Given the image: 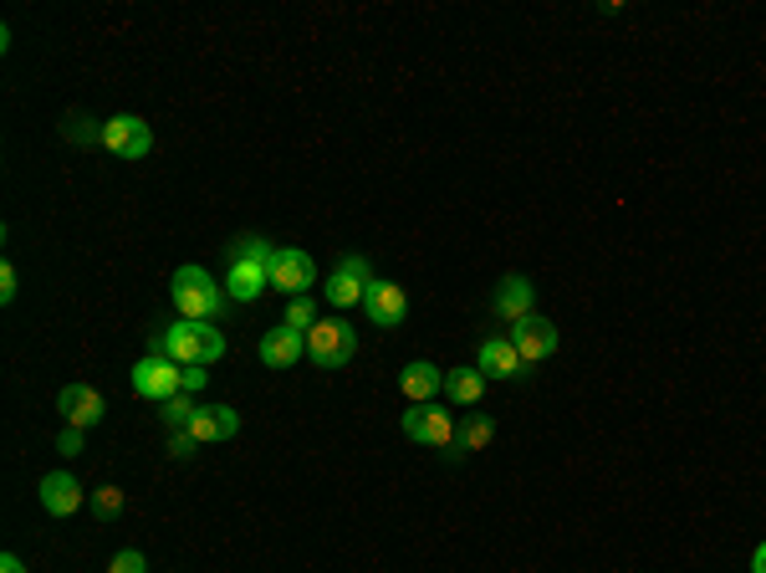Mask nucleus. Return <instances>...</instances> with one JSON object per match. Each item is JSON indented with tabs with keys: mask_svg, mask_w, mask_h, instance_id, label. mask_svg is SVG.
Returning a JSON list of instances; mask_svg holds the SVG:
<instances>
[{
	"mask_svg": "<svg viewBox=\"0 0 766 573\" xmlns=\"http://www.w3.org/2000/svg\"><path fill=\"white\" fill-rule=\"evenodd\" d=\"M531 297H537V287H531V277H521V272H511V277H501V287H496V297H490V313L501 323H521L531 318Z\"/></svg>",
	"mask_w": 766,
	"mask_h": 573,
	"instance_id": "14",
	"label": "nucleus"
},
{
	"mask_svg": "<svg viewBox=\"0 0 766 573\" xmlns=\"http://www.w3.org/2000/svg\"><path fill=\"white\" fill-rule=\"evenodd\" d=\"M107 573H148V563H144V553H138V548H123V553H113Z\"/></svg>",
	"mask_w": 766,
	"mask_h": 573,
	"instance_id": "25",
	"label": "nucleus"
},
{
	"mask_svg": "<svg viewBox=\"0 0 766 573\" xmlns=\"http://www.w3.org/2000/svg\"><path fill=\"white\" fill-rule=\"evenodd\" d=\"M363 313H369L373 328H398V323L410 318V297L398 282H373L369 297H363Z\"/></svg>",
	"mask_w": 766,
	"mask_h": 573,
	"instance_id": "12",
	"label": "nucleus"
},
{
	"mask_svg": "<svg viewBox=\"0 0 766 573\" xmlns=\"http://www.w3.org/2000/svg\"><path fill=\"white\" fill-rule=\"evenodd\" d=\"M185 430L199 440V446H215V440H236V436H240V415L230 410V405H205V410H195V420H189Z\"/></svg>",
	"mask_w": 766,
	"mask_h": 573,
	"instance_id": "16",
	"label": "nucleus"
},
{
	"mask_svg": "<svg viewBox=\"0 0 766 573\" xmlns=\"http://www.w3.org/2000/svg\"><path fill=\"white\" fill-rule=\"evenodd\" d=\"M373 267H369V256H343L338 267H332V277H328V303L332 307H353V303H363L369 297V287H373Z\"/></svg>",
	"mask_w": 766,
	"mask_h": 573,
	"instance_id": "9",
	"label": "nucleus"
},
{
	"mask_svg": "<svg viewBox=\"0 0 766 573\" xmlns=\"http://www.w3.org/2000/svg\"><path fill=\"white\" fill-rule=\"evenodd\" d=\"M195 410H199V405L195 400H189V395H174V400H164V426H169V430H185L189 426V420H195Z\"/></svg>",
	"mask_w": 766,
	"mask_h": 573,
	"instance_id": "22",
	"label": "nucleus"
},
{
	"mask_svg": "<svg viewBox=\"0 0 766 573\" xmlns=\"http://www.w3.org/2000/svg\"><path fill=\"white\" fill-rule=\"evenodd\" d=\"M302 354H307V334H297V328H287V323H277V328L261 338V364L266 369H291Z\"/></svg>",
	"mask_w": 766,
	"mask_h": 573,
	"instance_id": "18",
	"label": "nucleus"
},
{
	"mask_svg": "<svg viewBox=\"0 0 766 573\" xmlns=\"http://www.w3.org/2000/svg\"><path fill=\"white\" fill-rule=\"evenodd\" d=\"M287 328H297V334H312V328H318V307L307 303V297H291V307H287Z\"/></svg>",
	"mask_w": 766,
	"mask_h": 573,
	"instance_id": "23",
	"label": "nucleus"
},
{
	"mask_svg": "<svg viewBox=\"0 0 766 573\" xmlns=\"http://www.w3.org/2000/svg\"><path fill=\"white\" fill-rule=\"evenodd\" d=\"M486 385L490 379L480 369H445V400L449 405H480Z\"/></svg>",
	"mask_w": 766,
	"mask_h": 573,
	"instance_id": "19",
	"label": "nucleus"
},
{
	"mask_svg": "<svg viewBox=\"0 0 766 573\" xmlns=\"http://www.w3.org/2000/svg\"><path fill=\"white\" fill-rule=\"evenodd\" d=\"M169 293H174L179 318H189V323H215L225 307V287L205 267H179L169 282Z\"/></svg>",
	"mask_w": 766,
	"mask_h": 573,
	"instance_id": "3",
	"label": "nucleus"
},
{
	"mask_svg": "<svg viewBox=\"0 0 766 573\" xmlns=\"http://www.w3.org/2000/svg\"><path fill=\"white\" fill-rule=\"evenodd\" d=\"M266 277H271V287H277V293L307 297L312 287H318V262H312L302 246H277V256H271Z\"/></svg>",
	"mask_w": 766,
	"mask_h": 573,
	"instance_id": "6",
	"label": "nucleus"
},
{
	"mask_svg": "<svg viewBox=\"0 0 766 573\" xmlns=\"http://www.w3.org/2000/svg\"><path fill=\"white\" fill-rule=\"evenodd\" d=\"M511 348L521 354V364H542V359H552L557 354V328L542 318V313H531V318H521V323H511Z\"/></svg>",
	"mask_w": 766,
	"mask_h": 573,
	"instance_id": "10",
	"label": "nucleus"
},
{
	"mask_svg": "<svg viewBox=\"0 0 766 573\" xmlns=\"http://www.w3.org/2000/svg\"><path fill=\"white\" fill-rule=\"evenodd\" d=\"M752 573H766V543H756V553H752Z\"/></svg>",
	"mask_w": 766,
	"mask_h": 573,
	"instance_id": "31",
	"label": "nucleus"
},
{
	"mask_svg": "<svg viewBox=\"0 0 766 573\" xmlns=\"http://www.w3.org/2000/svg\"><path fill=\"white\" fill-rule=\"evenodd\" d=\"M476 369L486 374V379H516V374H527V364H521V354L511 348V338H506V334H490V338H480Z\"/></svg>",
	"mask_w": 766,
	"mask_h": 573,
	"instance_id": "15",
	"label": "nucleus"
},
{
	"mask_svg": "<svg viewBox=\"0 0 766 573\" xmlns=\"http://www.w3.org/2000/svg\"><path fill=\"white\" fill-rule=\"evenodd\" d=\"M103 149H113L118 160H148L154 154V134L138 113H113L103 123Z\"/></svg>",
	"mask_w": 766,
	"mask_h": 573,
	"instance_id": "8",
	"label": "nucleus"
},
{
	"mask_svg": "<svg viewBox=\"0 0 766 573\" xmlns=\"http://www.w3.org/2000/svg\"><path fill=\"white\" fill-rule=\"evenodd\" d=\"M185 389H205V369H185Z\"/></svg>",
	"mask_w": 766,
	"mask_h": 573,
	"instance_id": "30",
	"label": "nucleus"
},
{
	"mask_svg": "<svg viewBox=\"0 0 766 573\" xmlns=\"http://www.w3.org/2000/svg\"><path fill=\"white\" fill-rule=\"evenodd\" d=\"M307 354L318 369H348L358 359V334L343 318H318V328L307 334Z\"/></svg>",
	"mask_w": 766,
	"mask_h": 573,
	"instance_id": "4",
	"label": "nucleus"
},
{
	"mask_svg": "<svg viewBox=\"0 0 766 573\" xmlns=\"http://www.w3.org/2000/svg\"><path fill=\"white\" fill-rule=\"evenodd\" d=\"M148 354H164V359H174L179 369H205V364H215L225 354V334L220 328H210V323H169V328H159V334H148Z\"/></svg>",
	"mask_w": 766,
	"mask_h": 573,
	"instance_id": "1",
	"label": "nucleus"
},
{
	"mask_svg": "<svg viewBox=\"0 0 766 573\" xmlns=\"http://www.w3.org/2000/svg\"><path fill=\"white\" fill-rule=\"evenodd\" d=\"M398 430L414 440V446H435V451H449L455 446V420H449V410H439L435 400L429 405H410L404 410V420H398Z\"/></svg>",
	"mask_w": 766,
	"mask_h": 573,
	"instance_id": "7",
	"label": "nucleus"
},
{
	"mask_svg": "<svg viewBox=\"0 0 766 573\" xmlns=\"http://www.w3.org/2000/svg\"><path fill=\"white\" fill-rule=\"evenodd\" d=\"M398 395H404L410 405L439 400V395H445V369H439V364H429V359L404 364V374H398Z\"/></svg>",
	"mask_w": 766,
	"mask_h": 573,
	"instance_id": "13",
	"label": "nucleus"
},
{
	"mask_svg": "<svg viewBox=\"0 0 766 573\" xmlns=\"http://www.w3.org/2000/svg\"><path fill=\"white\" fill-rule=\"evenodd\" d=\"M0 573H27V563L15 559V553H6V559H0Z\"/></svg>",
	"mask_w": 766,
	"mask_h": 573,
	"instance_id": "29",
	"label": "nucleus"
},
{
	"mask_svg": "<svg viewBox=\"0 0 766 573\" xmlns=\"http://www.w3.org/2000/svg\"><path fill=\"white\" fill-rule=\"evenodd\" d=\"M56 410H62V420L72 430H93L107 415V405H103V395H97L93 385H66L62 395H56Z\"/></svg>",
	"mask_w": 766,
	"mask_h": 573,
	"instance_id": "11",
	"label": "nucleus"
},
{
	"mask_svg": "<svg viewBox=\"0 0 766 573\" xmlns=\"http://www.w3.org/2000/svg\"><path fill=\"white\" fill-rule=\"evenodd\" d=\"M41 507L52 512V518H72L82 502H87V492L77 487V477L72 471H52V477H41Z\"/></svg>",
	"mask_w": 766,
	"mask_h": 573,
	"instance_id": "17",
	"label": "nucleus"
},
{
	"mask_svg": "<svg viewBox=\"0 0 766 573\" xmlns=\"http://www.w3.org/2000/svg\"><path fill=\"white\" fill-rule=\"evenodd\" d=\"M15 293H21V282H15V267L6 262L0 267V303H15Z\"/></svg>",
	"mask_w": 766,
	"mask_h": 573,
	"instance_id": "27",
	"label": "nucleus"
},
{
	"mask_svg": "<svg viewBox=\"0 0 766 573\" xmlns=\"http://www.w3.org/2000/svg\"><path fill=\"white\" fill-rule=\"evenodd\" d=\"M490 440H496V420H490V415H465L460 420V430H455V446H460V451H486Z\"/></svg>",
	"mask_w": 766,
	"mask_h": 573,
	"instance_id": "20",
	"label": "nucleus"
},
{
	"mask_svg": "<svg viewBox=\"0 0 766 573\" xmlns=\"http://www.w3.org/2000/svg\"><path fill=\"white\" fill-rule=\"evenodd\" d=\"M271 256H277V246H266L261 236L230 241V272H225V297H236V303H256V297H261L266 287H271V277H266Z\"/></svg>",
	"mask_w": 766,
	"mask_h": 573,
	"instance_id": "2",
	"label": "nucleus"
},
{
	"mask_svg": "<svg viewBox=\"0 0 766 573\" xmlns=\"http://www.w3.org/2000/svg\"><path fill=\"white\" fill-rule=\"evenodd\" d=\"M56 451H62V456H82V430L66 426L62 436H56Z\"/></svg>",
	"mask_w": 766,
	"mask_h": 573,
	"instance_id": "28",
	"label": "nucleus"
},
{
	"mask_svg": "<svg viewBox=\"0 0 766 573\" xmlns=\"http://www.w3.org/2000/svg\"><path fill=\"white\" fill-rule=\"evenodd\" d=\"M179 389H185V369L174 359H164V354H148V359L133 364V395H138V400L164 405V400H174Z\"/></svg>",
	"mask_w": 766,
	"mask_h": 573,
	"instance_id": "5",
	"label": "nucleus"
},
{
	"mask_svg": "<svg viewBox=\"0 0 766 573\" xmlns=\"http://www.w3.org/2000/svg\"><path fill=\"white\" fill-rule=\"evenodd\" d=\"M62 139H72V144H103V123L93 129L87 113H66V119H62Z\"/></svg>",
	"mask_w": 766,
	"mask_h": 573,
	"instance_id": "21",
	"label": "nucleus"
},
{
	"mask_svg": "<svg viewBox=\"0 0 766 573\" xmlns=\"http://www.w3.org/2000/svg\"><path fill=\"white\" fill-rule=\"evenodd\" d=\"M195 446H199V440L189 436V430H174V436H169V456H179V461H185V456H195Z\"/></svg>",
	"mask_w": 766,
	"mask_h": 573,
	"instance_id": "26",
	"label": "nucleus"
},
{
	"mask_svg": "<svg viewBox=\"0 0 766 573\" xmlns=\"http://www.w3.org/2000/svg\"><path fill=\"white\" fill-rule=\"evenodd\" d=\"M93 512L103 522L118 518V512H123V487H113V481H107V487H97V492H93Z\"/></svg>",
	"mask_w": 766,
	"mask_h": 573,
	"instance_id": "24",
	"label": "nucleus"
}]
</instances>
